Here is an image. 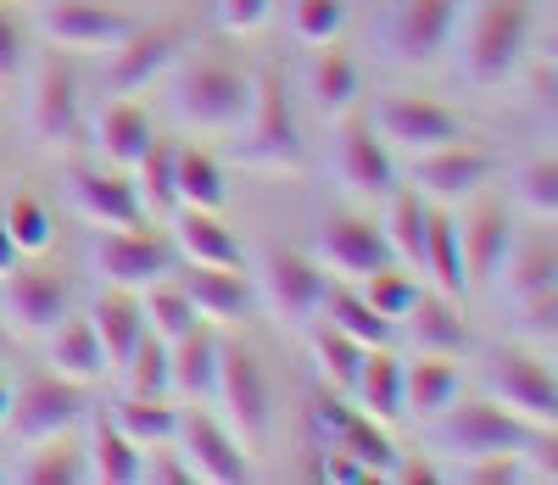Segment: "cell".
<instances>
[{
	"label": "cell",
	"instance_id": "1",
	"mask_svg": "<svg viewBox=\"0 0 558 485\" xmlns=\"http://www.w3.org/2000/svg\"><path fill=\"white\" fill-rule=\"evenodd\" d=\"M531 39V7L525 0H481L463 23L458 39V68L475 89H497L502 78H514L520 57Z\"/></svg>",
	"mask_w": 558,
	"mask_h": 485
},
{
	"label": "cell",
	"instance_id": "2",
	"mask_svg": "<svg viewBox=\"0 0 558 485\" xmlns=\"http://www.w3.org/2000/svg\"><path fill=\"white\" fill-rule=\"evenodd\" d=\"M241 145H235V162L257 168V173H296L302 168V129L291 112V95L279 73H257L252 78V107L241 118Z\"/></svg>",
	"mask_w": 558,
	"mask_h": 485
},
{
	"label": "cell",
	"instance_id": "3",
	"mask_svg": "<svg viewBox=\"0 0 558 485\" xmlns=\"http://www.w3.org/2000/svg\"><path fill=\"white\" fill-rule=\"evenodd\" d=\"M173 123L191 134H235L246 107H252V73L229 62H196L173 78Z\"/></svg>",
	"mask_w": 558,
	"mask_h": 485
},
{
	"label": "cell",
	"instance_id": "4",
	"mask_svg": "<svg viewBox=\"0 0 558 485\" xmlns=\"http://www.w3.org/2000/svg\"><path fill=\"white\" fill-rule=\"evenodd\" d=\"M531 441V424L502 413L492 397L486 402H452L441 419H430V447L470 463V458H520Z\"/></svg>",
	"mask_w": 558,
	"mask_h": 485
},
{
	"label": "cell",
	"instance_id": "5",
	"mask_svg": "<svg viewBox=\"0 0 558 485\" xmlns=\"http://www.w3.org/2000/svg\"><path fill=\"white\" fill-rule=\"evenodd\" d=\"M213 402H218V424L235 435L246 452H257L268 441V419H274V397L263 363L246 347H218V379H213Z\"/></svg>",
	"mask_w": 558,
	"mask_h": 485
},
{
	"label": "cell",
	"instance_id": "6",
	"mask_svg": "<svg viewBox=\"0 0 558 485\" xmlns=\"http://www.w3.org/2000/svg\"><path fill=\"white\" fill-rule=\"evenodd\" d=\"M463 0H397L380 23V51L397 68H430L458 34Z\"/></svg>",
	"mask_w": 558,
	"mask_h": 485
},
{
	"label": "cell",
	"instance_id": "7",
	"mask_svg": "<svg viewBox=\"0 0 558 485\" xmlns=\"http://www.w3.org/2000/svg\"><path fill=\"white\" fill-rule=\"evenodd\" d=\"M330 296V274H324L307 252H263L257 263V302L291 329H307L324 313Z\"/></svg>",
	"mask_w": 558,
	"mask_h": 485
},
{
	"label": "cell",
	"instance_id": "8",
	"mask_svg": "<svg viewBox=\"0 0 558 485\" xmlns=\"http://www.w3.org/2000/svg\"><path fill=\"white\" fill-rule=\"evenodd\" d=\"M486 397L531 429H558V368L525 352H497L486 368Z\"/></svg>",
	"mask_w": 558,
	"mask_h": 485
},
{
	"label": "cell",
	"instance_id": "9",
	"mask_svg": "<svg viewBox=\"0 0 558 485\" xmlns=\"http://www.w3.org/2000/svg\"><path fill=\"white\" fill-rule=\"evenodd\" d=\"M34 28L62 57H107L134 34V23L101 0H51V7H39Z\"/></svg>",
	"mask_w": 558,
	"mask_h": 485
},
{
	"label": "cell",
	"instance_id": "10",
	"mask_svg": "<svg viewBox=\"0 0 558 485\" xmlns=\"http://www.w3.org/2000/svg\"><path fill=\"white\" fill-rule=\"evenodd\" d=\"M307 424H313V435H318V452H347V458H357V463L368 469V480H386L391 463L402 458L397 441L386 435V424L368 419V413H357V408L341 402V397H318L313 413H307Z\"/></svg>",
	"mask_w": 558,
	"mask_h": 485
},
{
	"label": "cell",
	"instance_id": "11",
	"mask_svg": "<svg viewBox=\"0 0 558 485\" xmlns=\"http://www.w3.org/2000/svg\"><path fill=\"white\" fill-rule=\"evenodd\" d=\"M84 385L73 379H28L23 391H12V419L7 429L17 435V447H45V441H62V435L84 419Z\"/></svg>",
	"mask_w": 558,
	"mask_h": 485
},
{
	"label": "cell",
	"instance_id": "12",
	"mask_svg": "<svg viewBox=\"0 0 558 485\" xmlns=\"http://www.w3.org/2000/svg\"><path fill=\"white\" fill-rule=\"evenodd\" d=\"M23 123L39 145H62L78 134V73L62 62V57H45L34 73H28V95H23Z\"/></svg>",
	"mask_w": 558,
	"mask_h": 485
},
{
	"label": "cell",
	"instance_id": "13",
	"mask_svg": "<svg viewBox=\"0 0 558 485\" xmlns=\"http://www.w3.org/2000/svg\"><path fill=\"white\" fill-rule=\"evenodd\" d=\"M375 134L413 162L425 151H441V145H458L463 123L436 101H418V95H386V101L375 107Z\"/></svg>",
	"mask_w": 558,
	"mask_h": 485
},
{
	"label": "cell",
	"instance_id": "14",
	"mask_svg": "<svg viewBox=\"0 0 558 485\" xmlns=\"http://www.w3.org/2000/svg\"><path fill=\"white\" fill-rule=\"evenodd\" d=\"M89 268H96V279H107L118 290H146V284L173 274V252L162 246L157 234L101 229L96 240H89Z\"/></svg>",
	"mask_w": 558,
	"mask_h": 485
},
{
	"label": "cell",
	"instance_id": "15",
	"mask_svg": "<svg viewBox=\"0 0 558 485\" xmlns=\"http://www.w3.org/2000/svg\"><path fill=\"white\" fill-rule=\"evenodd\" d=\"M73 307V290L68 279L45 274V268H12L0 274V318H7L17 335H51Z\"/></svg>",
	"mask_w": 558,
	"mask_h": 485
},
{
	"label": "cell",
	"instance_id": "16",
	"mask_svg": "<svg viewBox=\"0 0 558 485\" xmlns=\"http://www.w3.org/2000/svg\"><path fill=\"white\" fill-rule=\"evenodd\" d=\"M307 257H313L324 274L352 279V284H357V279H368V274H380V268H391V246H386L380 223L352 218V213H341V218L324 223Z\"/></svg>",
	"mask_w": 558,
	"mask_h": 485
},
{
	"label": "cell",
	"instance_id": "17",
	"mask_svg": "<svg viewBox=\"0 0 558 485\" xmlns=\"http://www.w3.org/2000/svg\"><path fill=\"white\" fill-rule=\"evenodd\" d=\"M173 441H179V458H184V469H191V480L241 485V480L252 474V469H246V447H241L218 419H207V413H184L179 429H173Z\"/></svg>",
	"mask_w": 558,
	"mask_h": 485
},
{
	"label": "cell",
	"instance_id": "18",
	"mask_svg": "<svg viewBox=\"0 0 558 485\" xmlns=\"http://www.w3.org/2000/svg\"><path fill=\"white\" fill-rule=\"evenodd\" d=\"M68 207L96 229H140L146 207L134 196V179L123 168H78L68 173Z\"/></svg>",
	"mask_w": 558,
	"mask_h": 485
},
{
	"label": "cell",
	"instance_id": "19",
	"mask_svg": "<svg viewBox=\"0 0 558 485\" xmlns=\"http://www.w3.org/2000/svg\"><path fill=\"white\" fill-rule=\"evenodd\" d=\"M179 51H184L179 28H134L118 51H107V68H101L107 95H140L179 62Z\"/></svg>",
	"mask_w": 558,
	"mask_h": 485
},
{
	"label": "cell",
	"instance_id": "20",
	"mask_svg": "<svg viewBox=\"0 0 558 485\" xmlns=\"http://www.w3.org/2000/svg\"><path fill=\"white\" fill-rule=\"evenodd\" d=\"M336 179L352 202H386L397 190V162H391V145L375 134V129H357L347 123L336 134Z\"/></svg>",
	"mask_w": 558,
	"mask_h": 485
},
{
	"label": "cell",
	"instance_id": "21",
	"mask_svg": "<svg viewBox=\"0 0 558 485\" xmlns=\"http://www.w3.org/2000/svg\"><path fill=\"white\" fill-rule=\"evenodd\" d=\"M492 157L475 151V145H441V151H425V157H413V190L425 196L430 207H447V202H463V196H475V190L492 179Z\"/></svg>",
	"mask_w": 558,
	"mask_h": 485
},
{
	"label": "cell",
	"instance_id": "22",
	"mask_svg": "<svg viewBox=\"0 0 558 485\" xmlns=\"http://www.w3.org/2000/svg\"><path fill=\"white\" fill-rule=\"evenodd\" d=\"M492 284H497V296L508 307H520V302L542 296V290H553L558 284V240H547V234L508 240V252H502Z\"/></svg>",
	"mask_w": 558,
	"mask_h": 485
},
{
	"label": "cell",
	"instance_id": "23",
	"mask_svg": "<svg viewBox=\"0 0 558 485\" xmlns=\"http://www.w3.org/2000/svg\"><path fill=\"white\" fill-rule=\"evenodd\" d=\"M179 290L191 296L202 324H246L252 307H257V284L241 268H196L191 263V274L179 279Z\"/></svg>",
	"mask_w": 558,
	"mask_h": 485
},
{
	"label": "cell",
	"instance_id": "24",
	"mask_svg": "<svg viewBox=\"0 0 558 485\" xmlns=\"http://www.w3.org/2000/svg\"><path fill=\"white\" fill-rule=\"evenodd\" d=\"M173 246L184 263H196V268H246V252H241V240L223 229L218 213H202V207H173Z\"/></svg>",
	"mask_w": 558,
	"mask_h": 485
},
{
	"label": "cell",
	"instance_id": "25",
	"mask_svg": "<svg viewBox=\"0 0 558 485\" xmlns=\"http://www.w3.org/2000/svg\"><path fill=\"white\" fill-rule=\"evenodd\" d=\"M402 335L413 357H463L470 352V329H463V313L447 296H418L402 318Z\"/></svg>",
	"mask_w": 558,
	"mask_h": 485
},
{
	"label": "cell",
	"instance_id": "26",
	"mask_svg": "<svg viewBox=\"0 0 558 485\" xmlns=\"http://www.w3.org/2000/svg\"><path fill=\"white\" fill-rule=\"evenodd\" d=\"M89 329H96V341H101V352H107V363L112 368H123V357L146 341V307H140V296L134 290H118V284H107L96 302H89Z\"/></svg>",
	"mask_w": 558,
	"mask_h": 485
},
{
	"label": "cell",
	"instance_id": "27",
	"mask_svg": "<svg viewBox=\"0 0 558 485\" xmlns=\"http://www.w3.org/2000/svg\"><path fill=\"white\" fill-rule=\"evenodd\" d=\"M151 140H157V134H151L146 107L123 101V95H118V101L96 118V129H89V145H96V157H101L107 168H123V173L151 151Z\"/></svg>",
	"mask_w": 558,
	"mask_h": 485
},
{
	"label": "cell",
	"instance_id": "28",
	"mask_svg": "<svg viewBox=\"0 0 558 485\" xmlns=\"http://www.w3.org/2000/svg\"><path fill=\"white\" fill-rule=\"evenodd\" d=\"M45 363H51L57 379H73V385H96V379L112 374L89 318H62L51 335H45Z\"/></svg>",
	"mask_w": 558,
	"mask_h": 485
},
{
	"label": "cell",
	"instance_id": "29",
	"mask_svg": "<svg viewBox=\"0 0 558 485\" xmlns=\"http://www.w3.org/2000/svg\"><path fill=\"white\" fill-rule=\"evenodd\" d=\"M363 95V73L352 57L330 51V45H318V57L307 62V101L324 123H347V112L357 107Z\"/></svg>",
	"mask_w": 558,
	"mask_h": 485
},
{
	"label": "cell",
	"instance_id": "30",
	"mask_svg": "<svg viewBox=\"0 0 558 485\" xmlns=\"http://www.w3.org/2000/svg\"><path fill=\"white\" fill-rule=\"evenodd\" d=\"M386 246H391V263H408L425 274V240H430V202L418 190H391L386 196Z\"/></svg>",
	"mask_w": 558,
	"mask_h": 485
},
{
	"label": "cell",
	"instance_id": "31",
	"mask_svg": "<svg viewBox=\"0 0 558 485\" xmlns=\"http://www.w3.org/2000/svg\"><path fill=\"white\" fill-rule=\"evenodd\" d=\"M508 240H514V229H508L502 207H481L470 218H458V252H463V274H470V284H492Z\"/></svg>",
	"mask_w": 558,
	"mask_h": 485
},
{
	"label": "cell",
	"instance_id": "32",
	"mask_svg": "<svg viewBox=\"0 0 558 485\" xmlns=\"http://www.w3.org/2000/svg\"><path fill=\"white\" fill-rule=\"evenodd\" d=\"M352 408L380 424L402 419V357H391V347L363 352V368L352 379Z\"/></svg>",
	"mask_w": 558,
	"mask_h": 485
},
{
	"label": "cell",
	"instance_id": "33",
	"mask_svg": "<svg viewBox=\"0 0 558 485\" xmlns=\"http://www.w3.org/2000/svg\"><path fill=\"white\" fill-rule=\"evenodd\" d=\"M84 474L96 485H140V447L129 441V435L96 413L89 419V447H84Z\"/></svg>",
	"mask_w": 558,
	"mask_h": 485
},
{
	"label": "cell",
	"instance_id": "34",
	"mask_svg": "<svg viewBox=\"0 0 558 485\" xmlns=\"http://www.w3.org/2000/svg\"><path fill=\"white\" fill-rule=\"evenodd\" d=\"M458 402V368L452 357H418L413 368L402 363V419H441Z\"/></svg>",
	"mask_w": 558,
	"mask_h": 485
},
{
	"label": "cell",
	"instance_id": "35",
	"mask_svg": "<svg viewBox=\"0 0 558 485\" xmlns=\"http://www.w3.org/2000/svg\"><path fill=\"white\" fill-rule=\"evenodd\" d=\"M213 379H218V341L207 329H191L184 341L168 347V385L179 397H191V402L213 397Z\"/></svg>",
	"mask_w": 558,
	"mask_h": 485
},
{
	"label": "cell",
	"instance_id": "36",
	"mask_svg": "<svg viewBox=\"0 0 558 485\" xmlns=\"http://www.w3.org/2000/svg\"><path fill=\"white\" fill-rule=\"evenodd\" d=\"M173 196L179 207H202V213H223L229 202V179L207 151H173Z\"/></svg>",
	"mask_w": 558,
	"mask_h": 485
},
{
	"label": "cell",
	"instance_id": "37",
	"mask_svg": "<svg viewBox=\"0 0 558 485\" xmlns=\"http://www.w3.org/2000/svg\"><path fill=\"white\" fill-rule=\"evenodd\" d=\"M425 274L436 279V290L447 302L470 296V274H463V252H458V218L430 207V240H425Z\"/></svg>",
	"mask_w": 558,
	"mask_h": 485
},
{
	"label": "cell",
	"instance_id": "38",
	"mask_svg": "<svg viewBox=\"0 0 558 485\" xmlns=\"http://www.w3.org/2000/svg\"><path fill=\"white\" fill-rule=\"evenodd\" d=\"M324 324H336L341 335H352L357 347H391L397 341V324L391 318H380L375 307H368L357 290H330V296H324Z\"/></svg>",
	"mask_w": 558,
	"mask_h": 485
},
{
	"label": "cell",
	"instance_id": "39",
	"mask_svg": "<svg viewBox=\"0 0 558 485\" xmlns=\"http://www.w3.org/2000/svg\"><path fill=\"white\" fill-rule=\"evenodd\" d=\"M307 352H313V374H318L324 385H336V391H352V379H357L368 347H357L352 335H341L336 324H318V329L307 335Z\"/></svg>",
	"mask_w": 558,
	"mask_h": 485
},
{
	"label": "cell",
	"instance_id": "40",
	"mask_svg": "<svg viewBox=\"0 0 558 485\" xmlns=\"http://www.w3.org/2000/svg\"><path fill=\"white\" fill-rule=\"evenodd\" d=\"M107 419L129 435L140 452H146V447H168V441H173V429H179V413L162 408V397H123Z\"/></svg>",
	"mask_w": 558,
	"mask_h": 485
},
{
	"label": "cell",
	"instance_id": "41",
	"mask_svg": "<svg viewBox=\"0 0 558 485\" xmlns=\"http://www.w3.org/2000/svg\"><path fill=\"white\" fill-rule=\"evenodd\" d=\"M129 179H134V196H140L146 213L168 218L179 207V196H173V145L168 140H151V151L129 168Z\"/></svg>",
	"mask_w": 558,
	"mask_h": 485
},
{
	"label": "cell",
	"instance_id": "42",
	"mask_svg": "<svg viewBox=\"0 0 558 485\" xmlns=\"http://www.w3.org/2000/svg\"><path fill=\"white\" fill-rule=\"evenodd\" d=\"M140 307H146V329L157 335V341H184V335H191V329H202V318H196V307H191V296H184V290L179 284H146V302H140Z\"/></svg>",
	"mask_w": 558,
	"mask_h": 485
},
{
	"label": "cell",
	"instance_id": "43",
	"mask_svg": "<svg viewBox=\"0 0 558 485\" xmlns=\"http://www.w3.org/2000/svg\"><path fill=\"white\" fill-rule=\"evenodd\" d=\"M123 397H168V341H157V335L146 329V341H140L129 357H123Z\"/></svg>",
	"mask_w": 558,
	"mask_h": 485
},
{
	"label": "cell",
	"instance_id": "44",
	"mask_svg": "<svg viewBox=\"0 0 558 485\" xmlns=\"http://www.w3.org/2000/svg\"><path fill=\"white\" fill-rule=\"evenodd\" d=\"M34 458L17 469V480L23 485H84L89 474H84V452H73V447H62V441H45V447H28Z\"/></svg>",
	"mask_w": 558,
	"mask_h": 485
},
{
	"label": "cell",
	"instance_id": "45",
	"mask_svg": "<svg viewBox=\"0 0 558 485\" xmlns=\"http://www.w3.org/2000/svg\"><path fill=\"white\" fill-rule=\"evenodd\" d=\"M347 28V0H291V34L302 45H336Z\"/></svg>",
	"mask_w": 558,
	"mask_h": 485
},
{
	"label": "cell",
	"instance_id": "46",
	"mask_svg": "<svg viewBox=\"0 0 558 485\" xmlns=\"http://www.w3.org/2000/svg\"><path fill=\"white\" fill-rule=\"evenodd\" d=\"M357 296H363L368 307H375L380 318L402 324V318H408V307H413L418 296H425V290L413 284V274H391V268H380V274H368V279H363Z\"/></svg>",
	"mask_w": 558,
	"mask_h": 485
},
{
	"label": "cell",
	"instance_id": "47",
	"mask_svg": "<svg viewBox=\"0 0 558 485\" xmlns=\"http://www.w3.org/2000/svg\"><path fill=\"white\" fill-rule=\"evenodd\" d=\"M514 196L531 218H558V157H536L514 173Z\"/></svg>",
	"mask_w": 558,
	"mask_h": 485
},
{
	"label": "cell",
	"instance_id": "48",
	"mask_svg": "<svg viewBox=\"0 0 558 485\" xmlns=\"http://www.w3.org/2000/svg\"><path fill=\"white\" fill-rule=\"evenodd\" d=\"M0 218H7V229H12V240H17V252H23V257H39V252L57 240L51 213H45L34 196H17V202H12L7 213H0Z\"/></svg>",
	"mask_w": 558,
	"mask_h": 485
},
{
	"label": "cell",
	"instance_id": "49",
	"mask_svg": "<svg viewBox=\"0 0 558 485\" xmlns=\"http://www.w3.org/2000/svg\"><path fill=\"white\" fill-rule=\"evenodd\" d=\"M514 329L525 335V341H558V284L514 307Z\"/></svg>",
	"mask_w": 558,
	"mask_h": 485
},
{
	"label": "cell",
	"instance_id": "50",
	"mask_svg": "<svg viewBox=\"0 0 558 485\" xmlns=\"http://www.w3.org/2000/svg\"><path fill=\"white\" fill-rule=\"evenodd\" d=\"M520 463H525V480L558 485V429H531V441H525Z\"/></svg>",
	"mask_w": 558,
	"mask_h": 485
},
{
	"label": "cell",
	"instance_id": "51",
	"mask_svg": "<svg viewBox=\"0 0 558 485\" xmlns=\"http://www.w3.org/2000/svg\"><path fill=\"white\" fill-rule=\"evenodd\" d=\"M23 23L12 17V7L0 0V84H12L17 73H23Z\"/></svg>",
	"mask_w": 558,
	"mask_h": 485
},
{
	"label": "cell",
	"instance_id": "52",
	"mask_svg": "<svg viewBox=\"0 0 558 485\" xmlns=\"http://www.w3.org/2000/svg\"><path fill=\"white\" fill-rule=\"evenodd\" d=\"M458 480H470V485H508V480H525V463L520 458H470V463H458Z\"/></svg>",
	"mask_w": 558,
	"mask_h": 485
},
{
	"label": "cell",
	"instance_id": "53",
	"mask_svg": "<svg viewBox=\"0 0 558 485\" xmlns=\"http://www.w3.org/2000/svg\"><path fill=\"white\" fill-rule=\"evenodd\" d=\"M268 23V0H218V28L223 34H257Z\"/></svg>",
	"mask_w": 558,
	"mask_h": 485
},
{
	"label": "cell",
	"instance_id": "54",
	"mask_svg": "<svg viewBox=\"0 0 558 485\" xmlns=\"http://www.w3.org/2000/svg\"><path fill=\"white\" fill-rule=\"evenodd\" d=\"M140 480H151V485H184V480H191V469H184L179 452L146 447V452H140Z\"/></svg>",
	"mask_w": 558,
	"mask_h": 485
},
{
	"label": "cell",
	"instance_id": "55",
	"mask_svg": "<svg viewBox=\"0 0 558 485\" xmlns=\"http://www.w3.org/2000/svg\"><path fill=\"white\" fill-rule=\"evenodd\" d=\"M318 480H330V485H368V469L357 458H347V452H324Z\"/></svg>",
	"mask_w": 558,
	"mask_h": 485
},
{
	"label": "cell",
	"instance_id": "56",
	"mask_svg": "<svg viewBox=\"0 0 558 485\" xmlns=\"http://www.w3.org/2000/svg\"><path fill=\"white\" fill-rule=\"evenodd\" d=\"M386 480H397V485H436V480H441V474H436V469H430V463H418V458H413V463H402V458H397V463H391V474H386Z\"/></svg>",
	"mask_w": 558,
	"mask_h": 485
},
{
	"label": "cell",
	"instance_id": "57",
	"mask_svg": "<svg viewBox=\"0 0 558 485\" xmlns=\"http://www.w3.org/2000/svg\"><path fill=\"white\" fill-rule=\"evenodd\" d=\"M23 263V252H17V240H12V229H7V218H0V274H12Z\"/></svg>",
	"mask_w": 558,
	"mask_h": 485
},
{
	"label": "cell",
	"instance_id": "58",
	"mask_svg": "<svg viewBox=\"0 0 558 485\" xmlns=\"http://www.w3.org/2000/svg\"><path fill=\"white\" fill-rule=\"evenodd\" d=\"M7 419H12V391L0 385V429H7Z\"/></svg>",
	"mask_w": 558,
	"mask_h": 485
},
{
	"label": "cell",
	"instance_id": "59",
	"mask_svg": "<svg viewBox=\"0 0 558 485\" xmlns=\"http://www.w3.org/2000/svg\"><path fill=\"white\" fill-rule=\"evenodd\" d=\"M547 62H553V68H558V34H553V39H547Z\"/></svg>",
	"mask_w": 558,
	"mask_h": 485
}]
</instances>
